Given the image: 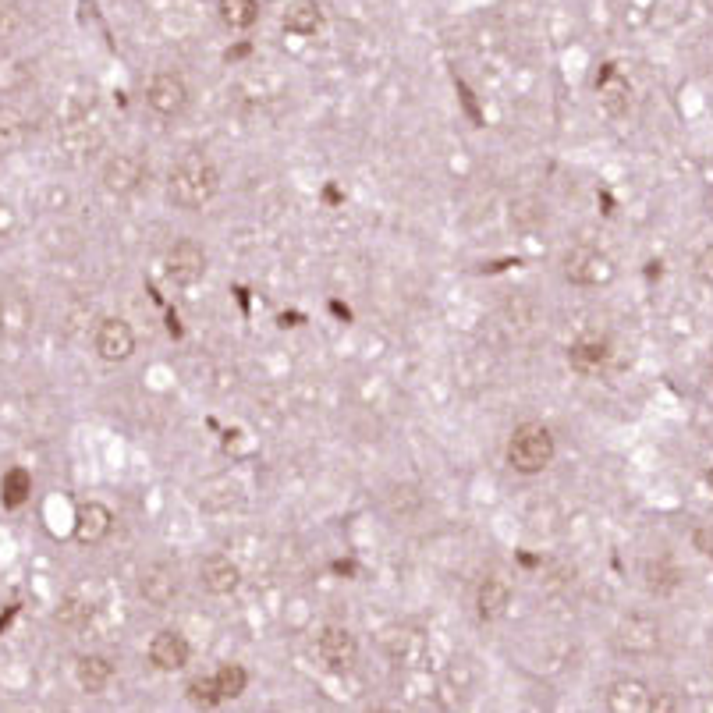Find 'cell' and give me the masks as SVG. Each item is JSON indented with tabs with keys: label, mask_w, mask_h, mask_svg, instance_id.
<instances>
[{
	"label": "cell",
	"mask_w": 713,
	"mask_h": 713,
	"mask_svg": "<svg viewBox=\"0 0 713 713\" xmlns=\"http://www.w3.org/2000/svg\"><path fill=\"white\" fill-rule=\"evenodd\" d=\"M220 192V174L206 157H185L167 174V199L178 210H203Z\"/></svg>",
	"instance_id": "6da1fadb"
},
{
	"label": "cell",
	"mask_w": 713,
	"mask_h": 713,
	"mask_svg": "<svg viewBox=\"0 0 713 713\" xmlns=\"http://www.w3.org/2000/svg\"><path fill=\"white\" fill-rule=\"evenodd\" d=\"M504 458H508V465L518 476H540V472H547L557 458V440L550 433V426L543 423L515 426V433L508 437Z\"/></svg>",
	"instance_id": "7a4b0ae2"
},
{
	"label": "cell",
	"mask_w": 713,
	"mask_h": 713,
	"mask_svg": "<svg viewBox=\"0 0 713 713\" xmlns=\"http://www.w3.org/2000/svg\"><path fill=\"white\" fill-rule=\"evenodd\" d=\"M561 267H565V281L579 284V288H600V284L614 281V259L593 245H575Z\"/></svg>",
	"instance_id": "3957f363"
},
{
	"label": "cell",
	"mask_w": 713,
	"mask_h": 713,
	"mask_svg": "<svg viewBox=\"0 0 713 713\" xmlns=\"http://www.w3.org/2000/svg\"><path fill=\"white\" fill-rule=\"evenodd\" d=\"M93 352L100 355L103 362L118 366V362H128L135 355V330L128 320L121 316H107V320L96 323L93 330Z\"/></svg>",
	"instance_id": "277c9868"
},
{
	"label": "cell",
	"mask_w": 713,
	"mask_h": 713,
	"mask_svg": "<svg viewBox=\"0 0 713 713\" xmlns=\"http://www.w3.org/2000/svg\"><path fill=\"white\" fill-rule=\"evenodd\" d=\"M203 274H206L203 245H196L192 238H181V242H174L171 249H167L164 277L171 284H178V288H192V284L203 281Z\"/></svg>",
	"instance_id": "5b68a950"
},
{
	"label": "cell",
	"mask_w": 713,
	"mask_h": 713,
	"mask_svg": "<svg viewBox=\"0 0 713 713\" xmlns=\"http://www.w3.org/2000/svg\"><path fill=\"white\" fill-rule=\"evenodd\" d=\"M614 646L628 657H650L660 650V625L650 614H628L614 628Z\"/></svg>",
	"instance_id": "8992f818"
},
{
	"label": "cell",
	"mask_w": 713,
	"mask_h": 713,
	"mask_svg": "<svg viewBox=\"0 0 713 713\" xmlns=\"http://www.w3.org/2000/svg\"><path fill=\"white\" fill-rule=\"evenodd\" d=\"M189 96V82L181 79L178 71H157L146 86V103L160 118H178L181 110L189 107Z\"/></svg>",
	"instance_id": "52a82bcc"
},
{
	"label": "cell",
	"mask_w": 713,
	"mask_h": 713,
	"mask_svg": "<svg viewBox=\"0 0 713 713\" xmlns=\"http://www.w3.org/2000/svg\"><path fill=\"white\" fill-rule=\"evenodd\" d=\"M316 653L330 671H348L359 660V643L345 625H323L316 635Z\"/></svg>",
	"instance_id": "ba28073f"
},
{
	"label": "cell",
	"mask_w": 713,
	"mask_h": 713,
	"mask_svg": "<svg viewBox=\"0 0 713 713\" xmlns=\"http://www.w3.org/2000/svg\"><path fill=\"white\" fill-rule=\"evenodd\" d=\"M149 664L157 667V671H181V667L192 660V646L189 639L181 632H174V628H164V632H157L153 639H149V650H146Z\"/></svg>",
	"instance_id": "9c48e42d"
},
{
	"label": "cell",
	"mask_w": 713,
	"mask_h": 713,
	"mask_svg": "<svg viewBox=\"0 0 713 713\" xmlns=\"http://www.w3.org/2000/svg\"><path fill=\"white\" fill-rule=\"evenodd\" d=\"M604 706L611 713H650L653 710V689L639 678H618L607 685Z\"/></svg>",
	"instance_id": "30bf717a"
},
{
	"label": "cell",
	"mask_w": 713,
	"mask_h": 713,
	"mask_svg": "<svg viewBox=\"0 0 713 713\" xmlns=\"http://www.w3.org/2000/svg\"><path fill=\"white\" fill-rule=\"evenodd\" d=\"M103 189L114 192V196H128L142 185L146 178V164H142L135 153H114V157L103 164Z\"/></svg>",
	"instance_id": "8fae6325"
},
{
	"label": "cell",
	"mask_w": 713,
	"mask_h": 713,
	"mask_svg": "<svg viewBox=\"0 0 713 713\" xmlns=\"http://www.w3.org/2000/svg\"><path fill=\"white\" fill-rule=\"evenodd\" d=\"M110 529H114V511H110L107 504H100V501L79 504L71 533H75V540H79L82 547H96V543H103L110 536Z\"/></svg>",
	"instance_id": "7c38bea8"
},
{
	"label": "cell",
	"mask_w": 713,
	"mask_h": 713,
	"mask_svg": "<svg viewBox=\"0 0 713 713\" xmlns=\"http://www.w3.org/2000/svg\"><path fill=\"white\" fill-rule=\"evenodd\" d=\"M199 582H203L206 593L213 596H231L238 586H242V572H238V565L231 561V557L224 554H210L199 565Z\"/></svg>",
	"instance_id": "4fadbf2b"
},
{
	"label": "cell",
	"mask_w": 713,
	"mask_h": 713,
	"mask_svg": "<svg viewBox=\"0 0 713 713\" xmlns=\"http://www.w3.org/2000/svg\"><path fill=\"white\" fill-rule=\"evenodd\" d=\"M75 682L86 696H100L114 682V664L103 653H86V657L75 660Z\"/></svg>",
	"instance_id": "5bb4252c"
},
{
	"label": "cell",
	"mask_w": 713,
	"mask_h": 713,
	"mask_svg": "<svg viewBox=\"0 0 713 713\" xmlns=\"http://www.w3.org/2000/svg\"><path fill=\"white\" fill-rule=\"evenodd\" d=\"M139 593L146 596V604L167 607L174 596H178V572L167 565H149L146 572H142Z\"/></svg>",
	"instance_id": "9a60e30c"
},
{
	"label": "cell",
	"mask_w": 713,
	"mask_h": 713,
	"mask_svg": "<svg viewBox=\"0 0 713 713\" xmlns=\"http://www.w3.org/2000/svg\"><path fill=\"white\" fill-rule=\"evenodd\" d=\"M611 359V345L600 341V337H579L572 348H568V362H572L575 373H600Z\"/></svg>",
	"instance_id": "2e32d148"
},
{
	"label": "cell",
	"mask_w": 713,
	"mask_h": 713,
	"mask_svg": "<svg viewBox=\"0 0 713 713\" xmlns=\"http://www.w3.org/2000/svg\"><path fill=\"white\" fill-rule=\"evenodd\" d=\"M511 604V586L508 579L501 575H490V579L479 582V593H476V607H479V618L483 621H497Z\"/></svg>",
	"instance_id": "e0dca14e"
},
{
	"label": "cell",
	"mask_w": 713,
	"mask_h": 713,
	"mask_svg": "<svg viewBox=\"0 0 713 713\" xmlns=\"http://www.w3.org/2000/svg\"><path fill=\"white\" fill-rule=\"evenodd\" d=\"M323 29V11L316 0H295L284 11V32L291 36H316Z\"/></svg>",
	"instance_id": "ac0fdd59"
},
{
	"label": "cell",
	"mask_w": 713,
	"mask_h": 713,
	"mask_svg": "<svg viewBox=\"0 0 713 713\" xmlns=\"http://www.w3.org/2000/svg\"><path fill=\"white\" fill-rule=\"evenodd\" d=\"M32 497V476L29 469H22V465H15V469H8L4 476H0V504L8 511H18L25 501Z\"/></svg>",
	"instance_id": "d6986e66"
},
{
	"label": "cell",
	"mask_w": 713,
	"mask_h": 713,
	"mask_svg": "<svg viewBox=\"0 0 713 713\" xmlns=\"http://www.w3.org/2000/svg\"><path fill=\"white\" fill-rule=\"evenodd\" d=\"M678 582H682V575H678V568H674L671 561H646V565H643V586H646V593H653V596H671L674 589H678Z\"/></svg>",
	"instance_id": "ffe728a7"
},
{
	"label": "cell",
	"mask_w": 713,
	"mask_h": 713,
	"mask_svg": "<svg viewBox=\"0 0 713 713\" xmlns=\"http://www.w3.org/2000/svg\"><path fill=\"white\" fill-rule=\"evenodd\" d=\"M29 139V125L15 107H0V153H15Z\"/></svg>",
	"instance_id": "44dd1931"
},
{
	"label": "cell",
	"mask_w": 713,
	"mask_h": 713,
	"mask_svg": "<svg viewBox=\"0 0 713 713\" xmlns=\"http://www.w3.org/2000/svg\"><path fill=\"white\" fill-rule=\"evenodd\" d=\"M217 11H220V22L228 25V29H235V32L252 29V25H256V18H259V4H256V0H220Z\"/></svg>",
	"instance_id": "7402d4cb"
},
{
	"label": "cell",
	"mask_w": 713,
	"mask_h": 713,
	"mask_svg": "<svg viewBox=\"0 0 713 713\" xmlns=\"http://www.w3.org/2000/svg\"><path fill=\"white\" fill-rule=\"evenodd\" d=\"M213 678H217V689L224 703L245 696V689H249V671H245L242 664H220L217 671H213Z\"/></svg>",
	"instance_id": "603a6c76"
},
{
	"label": "cell",
	"mask_w": 713,
	"mask_h": 713,
	"mask_svg": "<svg viewBox=\"0 0 713 713\" xmlns=\"http://www.w3.org/2000/svg\"><path fill=\"white\" fill-rule=\"evenodd\" d=\"M387 508H391V515H398V518H412L419 508H423V494H419L412 483H398V486H391V494H387Z\"/></svg>",
	"instance_id": "cb8c5ba5"
},
{
	"label": "cell",
	"mask_w": 713,
	"mask_h": 713,
	"mask_svg": "<svg viewBox=\"0 0 713 713\" xmlns=\"http://www.w3.org/2000/svg\"><path fill=\"white\" fill-rule=\"evenodd\" d=\"M189 699L199 706H220V689H217V678L213 674H203V678H192L189 682Z\"/></svg>",
	"instance_id": "d4e9b609"
},
{
	"label": "cell",
	"mask_w": 713,
	"mask_h": 713,
	"mask_svg": "<svg viewBox=\"0 0 713 713\" xmlns=\"http://www.w3.org/2000/svg\"><path fill=\"white\" fill-rule=\"evenodd\" d=\"M89 618H93V607L75 600V596H68V600L61 604V611H57V621H61V625H86Z\"/></svg>",
	"instance_id": "484cf974"
},
{
	"label": "cell",
	"mask_w": 713,
	"mask_h": 713,
	"mask_svg": "<svg viewBox=\"0 0 713 713\" xmlns=\"http://www.w3.org/2000/svg\"><path fill=\"white\" fill-rule=\"evenodd\" d=\"M696 274H699V281L713 284V245H710V249L699 252V259H696Z\"/></svg>",
	"instance_id": "4316f807"
},
{
	"label": "cell",
	"mask_w": 713,
	"mask_h": 713,
	"mask_svg": "<svg viewBox=\"0 0 713 713\" xmlns=\"http://www.w3.org/2000/svg\"><path fill=\"white\" fill-rule=\"evenodd\" d=\"M706 490H710V494H713V469L706 472Z\"/></svg>",
	"instance_id": "83f0119b"
},
{
	"label": "cell",
	"mask_w": 713,
	"mask_h": 713,
	"mask_svg": "<svg viewBox=\"0 0 713 713\" xmlns=\"http://www.w3.org/2000/svg\"><path fill=\"white\" fill-rule=\"evenodd\" d=\"M706 373H710V380H713V359H710V366H706Z\"/></svg>",
	"instance_id": "f1b7e54d"
}]
</instances>
